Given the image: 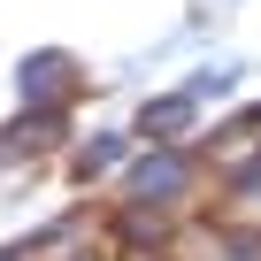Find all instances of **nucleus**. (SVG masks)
Returning a JSON list of instances; mask_svg holds the SVG:
<instances>
[{
    "label": "nucleus",
    "instance_id": "2",
    "mask_svg": "<svg viewBox=\"0 0 261 261\" xmlns=\"http://www.w3.org/2000/svg\"><path fill=\"white\" fill-rule=\"evenodd\" d=\"M192 115V100H162V108H146V130H177Z\"/></svg>",
    "mask_w": 261,
    "mask_h": 261
},
{
    "label": "nucleus",
    "instance_id": "1",
    "mask_svg": "<svg viewBox=\"0 0 261 261\" xmlns=\"http://www.w3.org/2000/svg\"><path fill=\"white\" fill-rule=\"evenodd\" d=\"M185 185V162L177 154H162V162H139L130 169V192H177Z\"/></svg>",
    "mask_w": 261,
    "mask_h": 261
}]
</instances>
